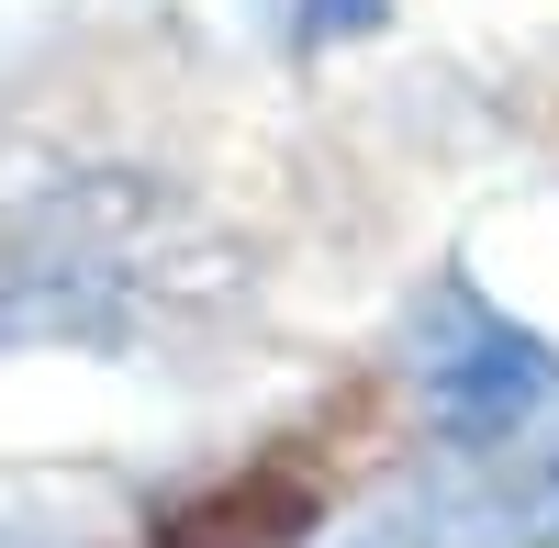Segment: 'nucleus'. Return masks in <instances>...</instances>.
Masks as SVG:
<instances>
[{
	"label": "nucleus",
	"instance_id": "f03ea898",
	"mask_svg": "<svg viewBox=\"0 0 559 548\" xmlns=\"http://www.w3.org/2000/svg\"><path fill=\"white\" fill-rule=\"evenodd\" d=\"M302 515H313V492H280V470H247V492H224L202 515H168L157 548H280V537H302Z\"/></svg>",
	"mask_w": 559,
	"mask_h": 548
},
{
	"label": "nucleus",
	"instance_id": "7ed1b4c3",
	"mask_svg": "<svg viewBox=\"0 0 559 548\" xmlns=\"http://www.w3.org/2000/svg\"><path fill=\"white\" fill-rule=\"evenodd\" d=\"M381 23V0H302V34L313 45H336V34H369Z\"/></svg>",
	"mask_w": 559,
	"mask_h": 548
},
{
	"label": "nucleus",
	"instance_id": "f257e3e1",
	"mask_svg": "<svg viewBox=\"0 0 559 548\" xmlns=\"http://www.w3.org/2000/svg\"><path fill=\"white\" fill-rule=\"evenodd\" d=\"M548 392H559L548 347H537V336H515V325H503V313H481V302H459L448 347L426 358V415H437V437H459V448L515 437Z\"/></svg>",
	"mask_w": 559,
	"mask_h": 548
}]
</instances>
